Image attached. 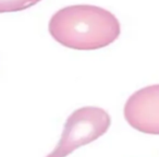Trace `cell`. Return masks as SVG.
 <instances>
[{
    "label": "cell",
    "mask_w": 159,
    "mask_h": 157,
    "mask_svg": "<svg viewBox=\"0 0 159 157\" xmlns=\"http://www.w3.org/2000/svg\"><path fill=\"white\" fill-rule=\"evenodd\" d=\"M42 0H0V13L18 12L35 6Z\"/></svg>",
    "instance_id": "277c9868"
},
{
    "label": "cell",
    "mask_w": 159,
    "mask_h": 157,
    "mask_svg": "<svg viewBox=\"0 0 159 157\" xmlns=\"http://www.w3.org/2000/svg\"><path fill=\"white\" fill-rule=\"evenodd\" d=\"M123 113L126 122L135 130L159 135V84L133 93L124 105Z\"/></svg>",
    "instance_id": "3957f363"
},
{
    "label": "cell",
    "mask_w": 159,
    "mask_h": 157,
    "mask_svg": "<svg viewBox=\"0 0 159 157\" xmlns=\"http://www.w3.org/2000/svg\"><path fill=\"white\" fill-rule=\"evenodd\" d=\"M110 124L111 118L105 109L93 106L76 109L66 119L58 145L46 157H66L102 136Z\"/></svg>",
    "instance_id": "7a4b0ae2"
},
{
    "label": "cell",
    "mask_w": 159,
    "mask_h": 157,
    "mask_svg": "<svg viewBox=\"0 0 159 157\" xmlns=\"http://www.w3.org/2000/svg\"><path fill=\"white\" fill-rule=\"evenodd\" d=\"M48 30L62 46L96 50L112 44L121 29L117 16L108 10L93 5H74L53 13Z\"/></svg>",
    "instance_id": "6da1fadb"
}]
</instances>
